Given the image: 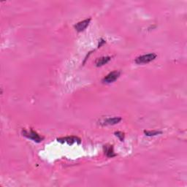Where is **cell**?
<instances>
[{
    "instance_id": "10",
    "label": "cell",
    "mask_w": 187,
    "mask_h": 187,
    "mask_svg": "<svg viewBox=\"0 0 187 187\" xmlns=\"http://www.w3.org/2000/svg\"><path fill=\"white\" fill-rule=\"evenodd\" d=\"M115 135H116V137H118L121 141H124V133H123L122 132H115Z\"/></svg>"
},
{
    "instance_id": "11",
    "label": "cell",
    "mask_w": 187,
    "mask_h": 187,
    "mask_svg": "<svg viewBox=\"0 0 187 187\" xmlns=\"http://www.w3.org/2000/svg\"><path fill=\"white\" fill-rule=\"evenodd\" d=\"M105 41L104 40H103V39H101L100 40V41H99V47H101L102 45H103V44H105Z\"/></svg>"
},
{
    "instance_id": "5",
    "label": "cell",
    "mask_w": 187,
    "mask_h": 187,
    "mask_svg": "<svg viewBox=\"0 0 187 187\" xmlns=\"http://www.w3.org/2000/svg\"><path fill=\"white\" fill-rule=\"evenodd\" d=\"M121 121V117H113V118H108L104 120L102 123V125H114L116 124L119 123Z\"/></svg>"
},
{
    "instance_id": "7",
    "label": "cell",
    "mask_w": 187,
    "mask_h": 187,
    "mask_svg": "<svg viewBox=\"0 0 187 187\" xmlns=\"http://www.w3.org/2000/svg\"><path fill=\"white\" fill-rule=\"evenodd\" d=\"M110 59L111 58L110 56H103V57H101V58L97 59L95 63L96 66L101 67V66L105 65V64H106L107 62H110Z\"/></svg>"
},
{
    "instance_id": "2",
    "label": "cell",
    "mask_w": 187,
    "mask_h": 187,
    "mask_svg": "<svg viewBox=\"0 0 187 187\" xmlns=\"http://www.w3.org/2000/svg\"><path fill=\"white\" fill-rule=\"evenodd\" d=\"M22 134H23V136H25L26 138L30 139V140H32L33 141L36 142H40L42 140V139H43L36 132L33 131L32 129H31L29 132H28L27 130H23L22 131Z\"/></svg>"
},
{
    "instance_id": "9",
    "label": "cell",
    "mask_w": 187,
    "mask_h": 187,
    "mask_svg": "<svg viewBox=\"0 0 187 187\" xmlns=\"http://www.w3.org/2000/svg\"><path fill=\"white\" fill-rule=\"evenodd\" d=\"M146 135L147 136H155V135H157L159 134H162V132H160V131H145L144 132Z\"/></svg>"
},
{
    "instance_id": "4",
    "label": "cell",
    "mask_w": 187,
    "mask_h": 187,
    "mask_svg": "<svg viewBox=\"0 0 187 187\" xmlns=\"http://www.w3.org/2000/svg\"><path fill=\"white\" fill-rule=\"evenodd\" d=\"M90 21H91V18H88V19L83 20L82 21L78 22V23L75 25V29H76V31H79V32L85 30V29H86V27L88 26V24H89Z\"/></svg>"
},
{
    "instance_id": "3",
    "label": "cell",
    "mask_w": 187,
    "mask_h": 187,
    "mask_svg": "<svg viewBox=\"0 0 187 187\" xmlns=\"http://www.w3.org/2000/svg\"><path fill=\"white\" fill-rule=\"evenodd\" d=\"M120 73L119 71H113L111 72L108 74V75H106L104 78H103L102 82L105 83H113L114 81H116L120 76Z\"/></svg>"
},
{
    "instance_id": "8",
    "label": "cell",
    "mask_w": 187,
    "mask_h": 187,
    "mask_svg": "<svg viewBox=\"0 0 187 187\" xmlns=\"http://www.w3.org/2000/svg\"><path fill=\"white\" fill-rule=\"evenodd\" d=\"M105 154H106V156L107 157H109V158H112V157L116 156V153H114L113 148L112 146H105Z\"/></svg>"
},
{
    "instance_id": "6",
    "label": "cell",
    "mask_w": 187,
    "mask_h": 187,
    "mask_svg": "<svg viewBox=\"0 0 187 187\" xmlns=\"http://www.w3.org/2000/svg\"><path fill=\"white\" fill-rule=\"evenodd\" d=\"M57 140L60 142H67V143H68L69 145H72V144H73L74 142H75L77 141L81 142L80 139H78L77 138H75V137H67V138H59Z\"/></svg>"
},
{
    "instance_id": "1",
    "label": "cell",
    "mask_w": 187,
    "mask_h": 187,
    "mask_svg": "<svg viewBox=\"0 0 187 187\" xmlns=\"http://www.w3.org/2000/svg\"><path fill=\"white\" fill-rule=\"evenodd\" d=\"M156 57V54L155 53H149V54H145L138 56V58L135 59V63L138 64H147L152 62L153 60H154Z\"/></svg>"
}]
</instances>
